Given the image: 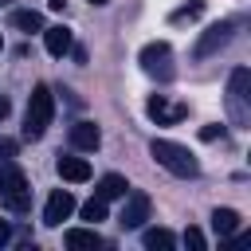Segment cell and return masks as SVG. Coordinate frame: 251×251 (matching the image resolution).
<instances>
[{"mask_svg": "<svg viewBox=\"0 0 251 251\" xmlns=\"http://www.w3.org/2000/svg\"><path fill=\"white\" fill-rule=\"evenodd\" d=\"M129 192V184H126V176H118V173H106L102 180H98V196L102 200H122Z\"/></svg>", "mask_w": 251, "mask_h": 251, "instance_id": "15", "label": "cell"}, {"mask_svg": "<svg viewBox=\"0 0 251 251\" xmlns=\"http://www.w3.org/2000/svg\"><path fill=\"white\" fill-rule=\"evenodd\" d=\"M0 4H4V0H0Z\"/></svg>", "mask_w": 251, "mask_h": 251, "instance_id": "28", "label": "cell"}, {"mask_svg": "<svg viewBox=\"0 0 251 251\" xmlns=\"http://www.w3.org/2000/svg\"><path fill=\"white\" fill-rule=\"evenodd\" d=\"M141 71H145L149 78H157V82H169V78H173V47H169L165 39L145 43V47H141Z\"/></svg>", "mask_w": 251, "mask_h": 251, "instance_id": "4", "label": "cell"}, {"mask_svg": "<svg viewBox=\"0 0 251 251\" xmlns=\"http://www.w3.org/2000/svg\"><path fill=\"white\" fill-rule=\"evenodd\" d=\"M145 114H149L157 126H176L180 118H188V106H184V102H169L165 94H153V98L145 102Z\"/></svg>", "mask_w": 251, "mask_h": 251, "instance_id": "7", "label": "cell"}, {"mask_svg": "<svg viewBox=\"0 0 251 251\" xmlns=\"http://www.w3.org/2000/svg\"><path fill=\"white\" fill-rule=\"evenodd\" d=\"M8 110H12V102H8V98H0V122L8 118Z\"/></svg>", "mask_w": 251, "mask_h": 251, "instance_id": "24", "label": "cell"}, {"mask_svg": "<svg viewBox=\"0 0 251 251\" xmlns=\"http://www.w3.org/2000/svg\"><path fill=\"white\" fill-rule=\"evenodd\" d=\"M184 247L204 251V231H200V227H188V231H184Z\"/></svg>", "mask_w": 251, "mask_h": 251, "instance_id": "20", "label": "cell"}, {"mask_svg": "<svg viewBox=\"0 0 251 251\" xmlns=\"http://www.w3.org/2000/svg\"><path fill=\"white\" fill-rule=\"evenodd\" d=\"M149 157H153L161 169H169L173 176H196V173H200V161H196L184 145L165 141V137H153V141H149Z\"/></svg>", "mask_w": 251, "mask_h": 251, "instance_id": "2", "label": "cell"}, {"mask_svg": "<svg viewBox=\"0 0 251 251\" xmlns=\"http://www.w3.org/2000/svg\"><path fill=\"white\" fill-rule=\"evenodd\" d=\"M63 4H67V0H47V8H55V12H59Z\"/></svg>", "mask_w": 251, "mask_h": 251, "instance_id": "25", "label": "cell"}, {"mask_svg": "<svg viewBox=\"0 0 251 251\" xmlns=\"http://www.w3.org/2000/svg\"><path fill=\"white\" fill-rule=\"evenodd\" d=\"M235 227H239V212H235V208H216V212H212V231H216L220 239L235 235Z\"/></svg>", "mask_w": 251, "mask_h": 251, "instance_id": "14", "label": "cell"}, {"mask_svg": "<svg viewBox=\"0 0 251 251\" xmlns=\"http://www.w3.org/2000/svg\"><path fill=\"white\" fill-rule=\"evenodd\" d=\"M67 247L71 251H94V247H102V235L94 227H71L67 231Z\"/></svg>", "mask_w": 251, "mask_h": 251, "instance_id": "13", "label": "cell"}, {"mask_svg": "<svg viewBox=\"0 0 251 251\" xmlns=\"http://www.w3.org/2000/svg\"><path fill=\"white\" fill-rule=\"evenodd\" d=\"M216 137H224V126H204L200 129V141H216Z\"/></svg>", "mask_w": 251, "mask_h": 251, "instance_id": "21", "label": "cell"}, {"mask_svg": "<svg viewBox=\"0 0 251 251\" xmlns=\"http://www.w3.org/2000/svg\"><path fill=\"white\" fill-rule=\"evenodd\" d=\"M196 16H204V0H188V4H180L169 20H173V24H184V20H196Z\"/></svg>", "mask_w": 251, "mask_h": 251, "instance_id": "18", "label": "cell"}, {"mask_svg": "<svg viewBox=\"0 0 251 251\" xmlns=\"http://www.w3.org/2000/svg\"><path fill=\"white\" fill-rule=\"evenodd\" d=\"M43 43H47V51L59 59V55H67L71 51V27H63V24H55V27H43Z\"/></svg>", "mask_w": 251, "mask_h": 251, "instance_id": "11", "label": "cell"}, {"mask_svg": "<svg viewBox=\"0 0 251 251\" xmlns=\"http://www.w3.org/2000/svg\"><path fill=\"white\" fill-rule=\"evenodd\" d=\"M82 220H90V224H98V220H106V200H102V196H94V200H86V204H82Z\"/></svg>", "mask_w": 251, "mask_h": 251, "instance_id": "19", "label": "cell"}, {"mask_svg": "<svg viewBox=\"0 0 251 251\" xmlns=\"http://www.w3.org/2000/svg\"><path fill=\"white\" fill-rule=\"evenodd\" d=\"M12 27L16 31H43V16L35 8H16L12 12Z\"/></svg>", "mask_w": 251, "mask_h": 251, "instance_id": "16", "label": "cell"}, {"mask_svg": "<svg viewBox=\"0 0 251 251\" xmlns=\"http://www.w3.org/2000/svg\"><path fill=\"white\" fill-rule=\"evenodd\" d=\"M231 31H235V24H231V20H220V24H212L208 31H200V39H196L192 55H196V59H208V55L224 51V47L231 43Z\"/></svg>", "mask_w": 251, "mask_h": 251, "instance_id": "6", "label": "cell"}, {"mask_svg": "<svg viewBox=\"0 0 251 251\" xmlns=\"http://www.w3.org/2000/svg\"><path fill=\"white\" fill-rule=\"evenodd\" d=\"M247 86H251V71L247 67H235L231 71V86H227V110H231V122L235 126H247L251 114H247Z\"/></svg>", "mask_w": 251, "mask_h": 251, "instance_id": "5", "label": "cell"}, {"mask_svg": "<svg viewBox=\"0 0 251 251\" xmlns=\"http://www.w3.org/2000/svg\"><path fill=\"white\" fill-rule=\"evenodd\" d=\"M0 47H4V39H0Z\"/></svg>", "mask_w": 251, "mask_h": 251, "instance_id": "27", "label": "cell"}, {"mask_svg": "<svg viewBox=\"0 0 251 251\" xmlns=\"http://www.w3.org/2000/svg\"><path fill=\"white\" fill-rule=\"evenodd\" d=\"M51 118H55V94H51V86H35L31 90V98H27V114H24V137L27 141H39L43 133H47V126H51Z\"/></svg>", "mask_w": 251, "mask_h": 251, "instance_id": "1", "label": "cell"}, {"mask_svg": "<svg viewBox=\"0 0 251 251\" xmlns=\"http://www.w3.org/2000/svg\"><path fill=\"white\" fill-rule=\"evenodd\" d=\"M145 220H149V196H145V192H126V208H122L118 224H122L126 231H133V227H141Z\"/></svg>", "mask_w": 251, "mask_h": 251, "instance_id": "9", "label": "cell"}, {"mask_svg": "<svg viewBox=\"0 0 251 251\" xmlns=\"http://www.w3.org/2000/svg\"><path fill=\"white\" fill-rule=\"evenodd\" d=\"M0 204H4L8 212H27V208H31L27 176H24L12 161H4V165H0Z\"/></svg>", "mask_w": 251, "mask_h": 251, "instance_id": "3", "label": "cell"}, {"mask_svg": "<svg viewBox=\"0 0 251 251\" xmlns=\"http://www.w3.org/2000/svg\"><path fill=\"white\" fill-rule=\"evenodd\" d=\"M16 149H20V141H12V137H0V157H16Z\"/></svg>", "mask_w": 251, "mask_h": 251, "instance_id": "22", "label": "cell"}, {"mask_svg": "<svg viewBox=\"0 0 251 251\" xmlns=\"http://www.w3.org/2000/svg\"><path fill=\"white\" fill-rule=\"evenodd\" d=\"M90 4H110V0H90Z\"/></svg>", "mask_w": 251, "mask_h": 251, "instance_id": "26", "label": "cell"}, {"mask_svg": "<svg viewBox=\"0 0 251 251\" xmlns=\"http://www.w3.org/2000/svg\"><path fill=\"white\" fill-rule=\"evenodd\" d=\"M71 145L82 149V153H94V149L102 145L98 126H94V122H75V126H71Z\"/></svg>", "mask_w": 251, "mask_h": 251, "instance_id": "10", "label": "cell"}, {"mask_svg": "<svg viewBox=\"0 0 251 251\" xmlns=\"http://www.w3.org/2000/svg\"><path fill=\"white\" fill-rule=\"evenodd\" d=\"M8 239H12V227H8V220H0V247H8Z\"/></svg>", "mask_w": 251, "mask_h": 251, "instance_id": "23", "label": "cell"}, {"mask_svg": "<svg viewBox=\"0 0 251 251\" xmlns=\"http://www.w3.org/2000/svg\"><path fill=\"white\" fill-rule=\"evenodd\" d=\"M141 243L149 247V251H173V231H165V227H145L141 231Z\"/></svg>", "mask_w": 251, "mask_h": 251, "instance_id": "17", "label": "cell"}, {"mask_svg": "<svg viewBox=\"0 0 251 251\" xmlns=\"http://www.w3.org/2000/svg\"><path fill=\"white\" fill-rule=\"evenodd\" d=\"M71 212H75V196H71L67 188H55V192L47 196V204H43V224H47V227H59Z\"/></svg>", "mask_w": 251, "mask_h": 251, "instance_id": "8", "label": "cell"}, {"mask_svg": "<svg viewBox=\"0 0 251 251\" xmlns=\"http://www.w3.org/2000/svg\"><path fill=\"white\" fill-rule=\"evenodd\" d=\"M59 176L63 180H75V184H82V180H90V165L82 161V157H59Z\"/></svg>", "mask_w": 251, "mask_h": 251, "instance_id": "12", "label": "cell"}]
</instances>
